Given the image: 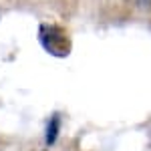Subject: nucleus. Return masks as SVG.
<instances>
[{
    "label": "nucleus",
    "instance_id": "7ed1b4c3",
    "mask_svg": "<svg viewBox=\"0 0 151 151\" xmlns=\"http://www.w3.org/2000/svg\"><path fill=\"white\" fill-rule=\"evenodd\" d=\"M137 4L141 8H151V0H137Z\"/></svg>",
    "mask_w": 151,
    "mask_h": 151
},
{
    "label": "nucleus",
    "instance_id": "f257e3e1",
    "mask_svg": "<svg viewBox=\"0 0 151 151\" xmlns=\"http://www.w3.org/2000/svg\"><path fill=\"white\" fill-rule=\"evenodd\" d=\"M38 40H40V45L45 47L47 52H50V55H55L58 58L67 57L70 52L69 35L63 28L55 26V24H40V28H38Z\"/></svg>",
    "mask_w": 151,
    "mask_h": 151
},
{
    "label": "nucleus",
    "instance_id": "f03ea898",
    "mask_svg": "<svg viewBox=\"0 0 151 151\" xmlns=\"http://www.w3.org/2000/svg\"><path fill=\"white\" fill-rule=\"evenodd\" d=\"M58 131H60V119H58V115H55L50 121H48V125H47V143L48 145H52L55 141H57L58 137Z\"/></svg>",
    "mask_w": 151,
    "mask_h": 151
}]
</instances>
